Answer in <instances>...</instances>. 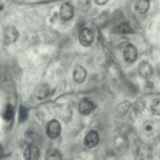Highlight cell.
Listing matches in <instances>:
<instances>
[{
	"instance_id": "1",
	"label": "cell",
	"mask_w": 160,
	"mask_h": 160,
	"mask_svg": "<svg viewBox=\"0 0 160 160\" xmlns=\"http://www.w3.org/2000/svg\"><path fill=\"white\" fill-rule=\"evenodd\" d=\"M61 131V124L57 120H52L46 124V133L50 138L53 139L58 138L60 135Z\"/></svg>"
},
{
	"instance_id": "12",
	"label": "cell",
	"mask_w": 160,
	"mask_h": 160,
	"mask_svg": "<svg viewBox=\"0 0 160 160\" xmlns=\"http://www.w3.org/2000/svg\"><path fill=\"white\" fill-rule=\"evenodd\" d=\"M115 31L117 32L124 34H132L134 32L130 24L126 22H122L118 25L116 27Z\"/></svg>"
},
{
	"instance_id": "9",
	"label": "cell",
	"mask_w": 160,
	"mask_h": 160,
	"mask_svg": "<svg viewBox=\"0 0 160 160\" xmlns=\"http://www.w3.org/2000/svg\"><path fill=\"white\" fill-rule=\"evenodd\" d=\"M87 75L86 70L82 66L77 65L74 68L73 77L74 80L77 83H81L83 82L86 78Z\"/></svg>"
},
{
	"instance_id": "3",
	"label": "cell",
	"mask_w": 160,
	"mask_h": 160,
	"mask_svg": "<svg viewBox=\"0 0 160 160\" xmlns=\"http://www.w3.org/2000/svg\"><path fill=\"white\" fill-rule=\"evenodd\" d=\"M94 36L93 31L88 28H83L79 35V41L80 44L84 47L91 46L93 42Z\"/></svg>"
},
{
	"instance_id": "14",
	"label": "cell",
	"mask_w": 160,
	"mask_h": 160,
	"mask_svg": "<svg viewBox=\"0 0 160 160\" xmlns=\"http://www.w3.org/2000/svg\"><path fill=\"white\" fill-rule=\"evenodd\" d=\"M45 160H62L60 152L55 149H50L46 153Z\"/></svg>"
},
{
	"instance_id": "10",
	"label": "cell",
	"mask_w": 160,
	"mask_h": 160,
	"mask_svg": "<svg viewBox=\"0 0 160 160\" xmlns=\"http://www.w3.org/2000/svg\"><path fill=\"white\" fill-rule=\"evenodd\" d=\"M138 69L140 75L144 78H149L152 75V67L147 61H143L141 62L139 65Z\"/></svg>"
},
{
	"instance_id": "13",
	"label": "cell",
	"mask_w": 160,
	"mask_h": 160,
	"mask_svg": "<svg viewBox=\"0 0 160 160\" xmlns=\"http://www.w3.org/2000/svg\"><path fill=\"white\" fill-rule=\"evenodd\" d=\"M150 6L149 1L146 0L137 1L135 4V9L139 13L143 14L148 10Z\"/></svg>"
},
{
	"instance_id": "16",
	"label": "cell",
	"mask_w": 160,
	"mask_h": 160,
	"mask_svg": "<svg viewBox=\"0 0 160 160\" xmlns=\"http://www.w3.org/2000/svg\"><path fill=\"white\" fill-rule=\"evenodd\" d=\"M131 106V103L129 101H123L117 107V111L120 115H123L128 111Z\"/></svg>"
},
{
	"instance_id": "2",
	"label": "cell",
	"mask_w": 160,
	"mask_h": 160,
	"mask_svg": "<svg viewBox=\"0 0 160 160\" xmlns=\"http://www.w3.org/2000/svg\"><path fill=\"white\" fill-rule=\"evenodd\" d=\"M19 36V32L17 28L12 26L6 27L3 31V41L5 44H8L14 42Z\"/></svg>"
},
{
	"instance_id": "20",
	"label": "cell",
	"mask_w": 160,
	"mask_h": 160,
	"mask_svg": "<svg viewBox=\"0 0 160 160\" xmlns=\"http://www.w3.org/2000/svg\"><path fill=\"white\" fill-rule=\"evenodd\" d=\"M108 1V0H95L94 3L98 5H103L106 4Z\"/></svg>"
},
{
	"instance_id": "8",
	"label": "cell",
	"mask_w": 160,
	"mask_h": 160,
	"mask_svg": "<svg viewBox=\"0 0 160 160\" xmlns=\"http://www.w3.org/2000/svg\"><path fill=\"white\" fill-rule=\"evenodd\" d=\"M24 160H38L40 156V151L36 145L31 144L25 148L23 152Z\"/></svg>"
},
{
	"instance_id": "17",
	"label": "cell",
	"mask_w": 160,
	"mask_h": 160,
	"mask_svg": "<svg viewBox=\"0 0 160 160\" xmlns=\"http://www.w3.org/2000/svg\"><path fill=\"white\" fill-rule=\"evenodd\" d=\"M28 112L27 108L25 106L20 105L18 110V120L20 122L25 121L28 118Z\"/></svg>"
},
{
	"instance_id": "18",
	"label": "cell",
	"mask_w": 160,
	"mask_h": 160,
	"mask_svg": "<svg viewBox=\"0 0 160 160\" xmlns=\"http://www.w3.org/2000/svg\"><path fill=\"white\" fill-rule=\"evenodd\" d=\"M152 113L155 115H160V99L157 98L152 102L151 106Z\"/></svg>"
},
{
	"instance_id": "21",
	"label": "cell",
	"mask_w": 160,
	"mask_h": 160,
	"mask_svg": "<svg viewBox=\"0 0 160 160\" xmlns=\"http://www.w3.org/2000/svg\"><path fill=\"white\" fill-rule=\"evenodd\" d=\"M145 130L147 131H150L152 129V126L149 125H148L145 126Z\"/></svg>"
},
{
	"instance_id": "11",
	"label": "cell",
	"mask_w": 160,
	"mask_h": 160,
	"mask_svg": "<svg viewBox=\"0 0 160 160\" xmlns=\"http://www.w3.org/2000/svg\"><path fill=\"white\" fill-rule=\"evenodd\" d=\"M49 88L48 86L45 84L40 85L37 88L35 95L37 98L39 100L46 98L49 93Z\"/></svg>"
},
{
	"instance_id": "4",
	"label": "cell",
	"mask_w": 160,
	"mask_h": 160,
	"mask_svg": "<svg viewBox=\"0 0 160 160\" xmlns=\"http://www.w3.org/2000/svg\"><path fill=\"white\" fill-rule=\"evenodd\" d=\"M122 55L124 60L127 62L132 63L137 59L138 51L136 47L131 43L127 44L124 48Z\"/></svg>"
},
{
	"instance_id": "19",
	"label": "cell",
	"mask_w": 160,
	"mask_h": 160,
	"mask_svg": "<svg viewBox=\"0 0 160 160\" xmlns=\"http://www.w3.org/2000/svg\"><path fill=\"white\" fill-rule=\"evenodd\" d=\"M79 7L82 10L84 11L88 10L90 7L91 3L90 1H79L78 2Z\"/></svg>"
},
{
	"instance_id": "6",
	"label": "cell",
	"mask_w": 160,
	"mask_h": 160,
	"mask_svg": "<svg viewBox=\"0 0 160 160\" xmlns=\"http://www.w3.org/2000/svg\"><path fill=\"white\" fill-rule=\"evenodd\" d=\"M93 102L87 98L82 99L78 103V110L80 113L83 115L90 114L94 108Z\"/></svg>"
},
{
	"instance_id": "15",
	"label": "cell",
	"mask_w": 160,
	"mask_h": 160,
	"mask_svg": "<svg viewBox=\"0 0 160 160\" xmlns=\"http://www.w3.org/2000/svg\"><path fill=\"white\" fill-rule=\"evenodd\" d=\"M13 114V108L10 104H8L6 106L2 117L5 121L9 122L11 120Z\"/></svg>"
},
{
	"instance_id": "5",
	"label": "cell",
	"mask_w": 160,
	"mask_h": 160,
	"mask_svg": "<svg viewBox=\"0 0 160 160\" xmlns=\"http://www.w3.org/2000/svg\"><path fill=\"white\" fill-rule=\"evenodd\" d=\"M74 14V9L70 2H65L61 6L60 15L63 21L66 22L70 20L73 18Z\"/></svg>"
},
{
	"instance_id": "7",
	"label": "cell",
	"mask_w": 160,
	"mask_h": 160,
	"mask_svg": "<svg viewBox=\"0 0 160 160\" xmlns=\"http://www.w3.org/2000/svg\"><path fill=\"white\" fill-rule=\"evenodd\" d=\"M99 141L98 132L94 130H90L84 138L85 144L86 147L90 148H92L97 146L99 143Z\"/></svg>"
}]
</instances>
